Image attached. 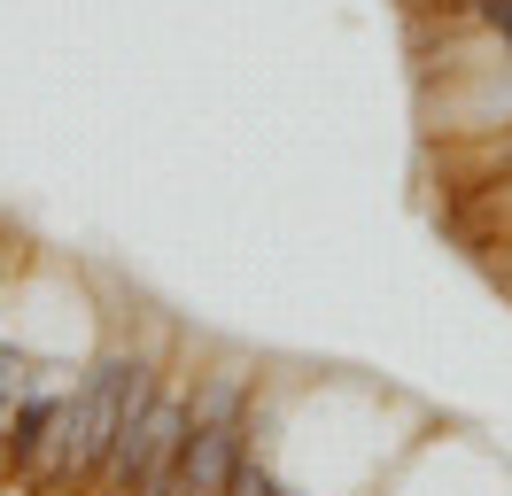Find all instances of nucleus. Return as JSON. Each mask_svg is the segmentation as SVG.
I'll return each mask as SVG.
<instances>
[{
	"label": "nucleus",
	"mask_w": 512,
	"mask_h": 496,
	"mask_svg": "<svg viewBox=\"0 0 512 496\" xmlns=\"http://www.w3.org/2000/svg\"><path fill=\"white\" fill-rule=\"evenodd\" d=\"M156 396V365L148 357H125V349H109L86 365V380L63 396L55 411V442H47V465H39V481L47 489H78V481H101V465L117 450V434L148 411Z\"/></svg>",
	"instance_id": "f257e3e1"
},
{
	"label": "nucleus",
	"mask_w": 512,
	"mask_h": 496,
	"mask_svg": "<svg viewBox=\"0 0 512 496\" xmlns=\"http://www.w3.org/2000/svg\"><path fill=\"white\" fill-rule=\"evenodd\" d=\"M241 450H249V372L218 365L187 403V450H179L171 496H225Z\"/></svg>",
	"instance_id": "f03ea898"
},
{
	"label": "nucleus",
	"mask_w": 512,
	"mask_h": 496,
	"mask_svg": "<svg viewBox=\"0 0 512 496\" xmlns=\"http://www.w3.org/2000/svg\"><path fill=\"white\" fill-rule=\"evenodd\" d=\"M179 450H187V403L171 396V388H156L148 411L117 434V450H109V465H101V489L109 496H171Z\"/></svg>",
	"instance_id": "7ed1b4c3"
},
{
	"label": "nucleus",
	"mask_w": 512,
	"mask_h": 496,
	"mask_svg": "<svg viewBox=\"0 0 512 496\" xmlns=\"http://www.w3.org/2000/svg\"><path fill=\"white\" fill-rule=\"evenodd\" d=\"M55 411H63V388H39V396L24 403L16 419H8V434H0V442H8V465H16V473H39V465H47V442H55Z\"/></svg>",
	"instance_id": "20e7f679"
},
{
	"label": "nucleus",
	"mask_w": 512,
	"mask_h": 496,
	"mask_svg": "<svg viewBox=\"0 0 512 496\" xmlns=\"http://www.w3.org/2000/svg\"><path fill=\"white\" fill-rule=\"evenodd\" d=\"M39 388H55V380H47V372H39L32 357L16 349V341H0V427H8V419H16V411L39 396Z\"/></svg>",
	"instance_id": "39448f33"
},
{
	"label": "nucleus",
	"mask_w": 512,
	"mask_h": 496,
	"mask_svg": "<svg viewBox=\"0 0 512 496\" xmlns=\"http://www.w3.org/2000/svg\"><path fill=\"white\" fill-rule=\"evenodd\" d=\"M474 8H481V16H489V24H497V31L512 39V0H474Z\"/></svg>",
	"instance_id": "423d86ee"
}]
</instances>
